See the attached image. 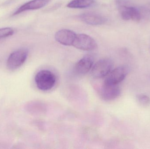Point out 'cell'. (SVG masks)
<instances>
[{"label": "cell", "mask_w": 150, "mask_h": 149, "mask_svg": "<svg viewBox=\"0 0 150 149\" xmlns=\"http://www.w3.org/2000/svg\"><path fill=\"white\" fill-rule=\"evenodd\" d=\"M118 8L123 20H132L135 22H139L141 20V13L137 8L126 5H120Z\"/></svg>", "instance_id": "7"}, {"label": "cell", "mask_w": 150, "mask_h": 149, "mask_svg": "<svg viewBox=\"0 0 150 149\" xmlns=\"http://www.w3.org/2000/svg\"><path fill=\"white\" fill-rule=\"evenodd\" d=\"M93 63L92 57L90 56H85L75 65V72L79 75H85L92 68Z\"/></svg>", "instance_id": "9"}, {"label": "cell", "mask_w": 150, "mask_h": 149, "mask_svg": "<svg viewBox=\"0 0 150 149\" xmlns=\"http://www.w3.org/2000/svg\"><path fill=\"white\" fill-rule=\"evenodd\" d=\"M28 51L26 49H20L10 54L7 61V67L10 70L18 69L25 62L28 57Z\"/></svg>", "instance_id": "4"}, {"label": "cell", "mask_w": 150, "mask_h": 149, "mask_svg": "<svg viewBox=\"0 0 150 149\" xmlns=\"http://www.w3.org/2000/svg\"><path fill=\"white\" fill-rule=\"evenodd\" d=\"M129 71V68L128 66H118L106 76L104 83L108 85H118L126 78Z\"/></svg>", "instance_id": "2"}, {"label": "cell", "mask_w": 150, "mask_h": 149, "mask_svg": "<svg viewBox=\"0 0 150 149\" xmlns=\"http://www.w3.org/2000/svg\"><path fill=\"white\" fill-rule=\"evenodd\" d=\"M73 45L75 48L84 51H92L97 48L95 40L88 35L79 34L76 35Z\"/></svg>", "instance_id": "5"}, {"label": "cell", "mask_w": 150, "mask_h": 149, "mask_svg": "<svg viewBox=\"0 0 150 149\" xmlns=\"http://www.w3.org/2000/svg\"><path fill=\"white\" fill-rule=\"evenodd\" d=\"M94 2V0H72L67 6L72 8H85L90 7Z\"/></svg>", "instance_id": "12"}, {"label": "cell", "mask_w": 150, "mask_h": 149, "mask_svg": "<svg viewBox=\"0 0 150 149\" xmlns=\"http://www.w3.org/2000/svg\"><path fill=\"white\" fill-rule=\"evenodd\" d=\"M137 100L140 105L143 106H147L150 104V99L146 94H139L137 96Z\"/></svg>", "instance_id": "13"}, {"label": "cell", "mask_w": 150, "mask_h": 149, "mask_svg": "<svg viewBox=\"0 0 150 149\" xmlns=\"http://www.w3.org/2000/svg\"><path fill=\"white\" fill-rule=\"evenodd\" d=\"M51 1V0H32L19 7L13 15H18L26 10H33L41 8L47 5Z\"/></svg>", "instance_id": "11"}, {"label": "cell", "mask_w": 150, "mask_h": 149, "mask_svg": "<svg viewBox=\"0 0 150 149\" xmlns=\"http://www.w3.org/2000/svg\"><path fill=\"white\" fill-rule=\"evenodd\" d=\"M120 93V89L118 85H108L104 83L100 90V97L107 101L115 99Z\"/></svg>", "instance_id": "6"}, {"label": "cell", "mask_w": 150, "mask_h": 149, "mask_svg": "<svg viewBox=\"0 0 150 149\" xmlns=\"http://www.w3.org/2000/svg\"><path fill=\"white\" fill-rule=\"evenodd\" d=\"M14 33L11 28H4L0 29V39L11 36Z\"/></svg>", "instance_id": "14"}, {"label": "cell", "mask_w": 150, "mask_h": 149, "mask_svg": "<svg viewBox=\"0 0 150 149\" xmlns=\"http://www.w3.org/2000/svg\"><path fill=\"white\" fill-rule=\"evenodd\" d=\"M113 62L109 59H103L98 60L93 66L91 74L95 79H100L106 77L112 71Z\"/></svg>", "instance_id": "3"}, {"label": "cell", "mask_w": 150, "mask_h": 149, "mask_svg": "<svg viewBox=\"0 0 150 149\" xmlns=\"http://www.w3.org/2000/svg\"><path fill=\"white\" fill-rule=\"evenodd\" d=\"M35 83L39 89L47 91L52 89L56 83V77L49 70H41L37 73L35 78Z\"/></svg>", "instance_id": "1"}, {"label": "cell", "mask_w": 150, "mask_h": 149, "mask_svg": "<svg viewBox=\"0 0 150 149\" xmlns=\"http://www.w3.org/2000/svg\"><path fill=\"white\" fill-rule=\"evenodd\" d=\"M76 34L73 31L63 29L56 32L55 40L61 44L67 46L73 45Z\"/></svg>", "instance_id": "8"}, {"label": "cell", "mask_w": 150, "mask_h": 149, "mask_svg": "<svg viewBox=\"0 0 150 149\" xmlns=\"http://www.w3.org/2000/svg\"><path fill=\"white\" fill-rule=\"evenodd\" d=\"M80 17L84 22L90 25H100L106 22L105 17L93 12H87L82 14L80 16Z\"/></svg>", "instance_id": "10"}]
</instances>
